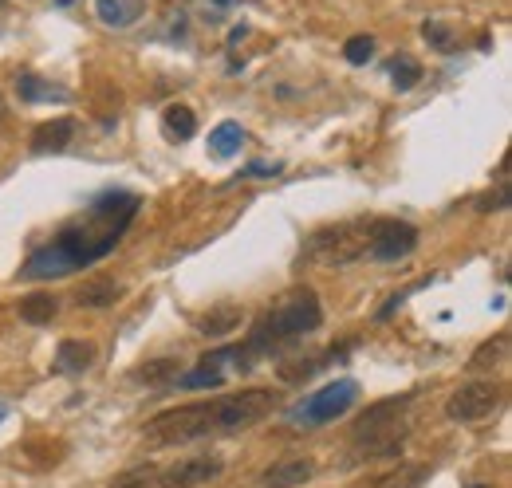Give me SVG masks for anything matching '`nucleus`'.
Here are the masks:
<instances>
[{"mask_svg":"<svg viewBox=\"0 0 512 488\" xmlns=\"http://www.w3.org/2000/svg\"><path fill=\"white\" fill-rule=\"evenodd\" d=\"M0 418H4V406H0Z\"/></svg>","mask_w":512,"mask_h":488,"instance_id":"30","label":"nucleus"},{"mask_svg":"<svg viewBox=\"0 0 512 488\" xmlns=\"http://www.w3.org/2000/svg\"><path fill=\"white\" fill-rule=\"evenodd\" d=\"M418 248V229L406 221H371V237H367V252L375 260H402Z\"/></svg>","mask_w":512,"mask_h":488,"instance_id":"7","label":"nucleus"},{"mask_svg":"<svg viewBox=\"0 0 512 488\" xmlns=\"http://www.w3.org/2000/svg\"><path fill=\"white\" fill-rule=\"evenodd\" d=\"M355 398H359V382L355 378L327 382L312 398H304V406L292 410V422H300V426H327V422L343 418L355 406Z\"/></svg>","mask_w":512,"mask_h":488,"instance_id":"4","label":"nucleus"},{"mask_svg":"<svg viewBox=\"0 0 512 488\" xmlns=\"http://www.w3.org/2000/svg\"><path fill=\"white\" fill-rule=\"evenodd\" d=\"M134 209H138V197H130V193H107L103 201H95L87 209V221L67 225L64 233L48 244L44 252H36L28 260V268H24V276L44 280V276H67L79 264H95L99 256H107L119 244L123 229L130 225V217H134Z\"/></svg>","mask_w":512,"mask_h":488,"instance_id":"1","label":"nucleus"},{"mask_svg":"<svg viewBox=\"0 0 512 488\" xmlns=\"http://www.w3.org/2000/svg\"><path fill=\"white\" fill-rule=\"evenodd\" d=\"M119 296H123V288L111 276H91L75 288V304L79 307H111Z\"/></svg>","mask_w":512,"mask_h":488,"instance_id":"12","label":"nucleus"},{"mask_svg":"<svg viewBox=\"0 0 512 488\" xmlns=\"http://www.w3.org/2000/svg\"><path fill=\"white\" fill-rule=\"evenodd\" d=\"M162 130L170 134V138H193L197 134V119H193L190 107H182V103H174V107H166L162 111Z\"/></svg>","mask_w":512,"mask_h":488,"instance_id":"17","label":"nucleus"},{"mask_svg":"<svg viewBox=\"0 0 512 488\" xmlns=\"http://www.w3.org/2000/svg\"><path fill=\"white\" fill-rule=\"evenodd\" d=\"M178 386H182V390H201V386H225V374H221V370H190V374H178Z\"/></svg>","mask_w":512,"mask_h":488,"instance_id":"24","label":"nucleus"},{"mask_svg":"<svg viewBox=\"0 0 512 488\" xmlns=\"http://www.w3.org/2000/svg\"><path fill=\"white\" fill-rule=\"evenodd\" d=\"M505 359H509V331H501L497 339L481 343V347L473 351V359H469V370H473V374H481V370H493V366H501Z\"/></svg>","mask_w":512,"mask_h":488,"instance_id":"16","label":"nucleus"},{"mask_svg":"<svg viewBox=\"0 0 512 488\" xmlns=\"http://www.w3.org/2000/svg\"><path fill=\"white\" fill-rule=\"evenodd\" d=\"M16 91H20V99H28V103H67V91H56V87H48L44 79H36V75H20V83H16Z\"/></svg>","mask_w":512,"mask_h":488,"instance_id":"21","label":"nucleus"},{"mask_svg":"<svg viewBox=\"0 0 512 488\" xmlns=\"http://www.w3.org/2000/svg\"><path fill=\"white\" fill-rule=\"evenodd\" d=\"M221 461L217 457H190V461H178L174 469H166L162 477H158V485L162 488H197V485H209V481H217L221 477Z\"/></svg>","mask_w":512,"mask_h":488,"instance_id":"8","label":"nucleus"},{"mask_svg":"<svg viewBox=\"0 0 512 488\" xmlns=\"http://www.w3.org/2000/svg\"><path fill=\"white\" fill-rule=\"evenodd\" d=\"M320 319H323L320 296H316L312 288H296V292H288L280 304L256 323L253 339H249L245 347L253 351V359H256V355H264V351H272V347H284V343H292V339L316 331Z\"/></svg>","mask_w":512,"mask_h":488,"instance_id":"3","label":"nucleus"},{"mask_svg":"<svg viewBox=\"0 0 512 488\" xmlns=\"http://www.w3.org/2000/svg\"><path fill=\"white\" fill-rule=\"evenodd\" d=\"M0 115H4V95H0Z\"/></svg>","mask_w":512,"mask_h":488,"instance_id":"29","label":"nucleus"},{"mask_svg":"<svg viewBox=\"0 0 512 488\" xmlns=\"http://www.w3.org/2000/svg\"><path fill=\"white\" fill-rule=\"evenodd\" d=\"M390 79H394L398 91H410L414 83H422V63L414 60V56H398V60L390 63Z\"/></svg>","mask_w":512,"mask_h":488,"instance_id":"22","label":"nucleus"},{"mask_svg":"<svg viewBox=\"0 0 512 488\" xmlns=\"http://www.w3.org/2000/svg\"><path fill=\"white\" fill-rule=\"evenodd\" d=\"M422 36H426L438 52H453V32H449L442 20H426V24H422Z\"/></svg>","mask_w":512,"mask_h":488,"instance_id":"25","label":"nucleus"},{"mask_svg":"<svg viewBox=\"0 0 512 488\" xmlns=\"http://www.w3.org/2000/svg\"><path fill=\"white\" fill-rule=\"evenodd\" d=\"M241 142H245V130H241L237 122H221V126L209 134V150H213L217 158H233V154L241 150Z\"/></svg>","mask_w":512,"mask_h":488,"instance_id":"18","label":"nucleus"},{"mask_svg":"<svg viewBox=\"0 0 512 488\" xmlns=\"http://www.w3.org/2000/svg\"><path fill=\"white\" fill-rule=\"evenodd\" d=\"M237 323H241V307H233V304L217 307V311H209V315L197 319V327H201L205 335H229Z\"/></svg>","mask_w":512,"mask_h":488,"instance_id":"19","label":"nucleus"},{"mask_svg":"<svg viewBox=\"0 0 512 488\" xmlns=\"http://www.w3.org/2000/svg\"><path fill=\"white\" fill-rule=\"evenodd\" d=\"M111 488H150V473H127V477H119Z\"/></svg>","mask_w":512,"mask_h":488,"instance_id":"28","label":"nucleus"},{"mask_svg":"<svg viewBox=\"0 0 512 488\" xmlns=\"http://www.w3.org/2000/svg\"><path fill=\"white\" fill-rule=\"evenodd\" d=\"M316 477V461L312 457H288V461H276L260 473V488H296L304 481Z\"/></svg>","mask_w":512,"mask_h":488,"instance_id":"9","label":"nucleus"},{"mask_svg":"<svg viewBox=\"0 0 512 488\" xmlns=\"http://www.w3.org/2000/svg\"><path fill=\"white\" fill-rule=\"evenodd\" d=\"M91 363H95V347L83 343V339H64L60 351H56V366H60L64 374H83Z\"/></svg>","mask_w":512,"mask_h":488,"instance_id":"14","label":"nucleus"},{"mask_svg":"<svg viewBox=\"0 0 512 488\" xmlns=\"http://www.w3.org/2000/svg\"><path fill=\"white\" fill-rule=\"evenodd\" d=\"M142 8H146V0H95L99 20L111 28H130L142 16Z\"/></svg>","mask_w":512,"mask_h":488,"instance_id":"13","label":"nucleus"},{"mask_svg":"<svg viewBox=\"0 0 512 488\" xmlns=\"http://www.w3.org/2000/svg\"><path fill=\"white\" fill-rule=\"evenodd\" d=\"M505 390L497 382H465L461 390H453V398L446 402V414L453 422H481L489 414H497Z\"/></svg>","mask_w":512,"mask_h":488,"instance_id":"6","label":"nucleus"},{"mask_svg":"<svg viewBox=\"0 0 512 488\" xmlns=\"http://www.w3.org/2000/svg\"><path fill=\"white\" fill-rule=\"evenodd\" d=\"M367 237H371V225L367 221H351V225H335V229H323L308 241V260H320V264H351L355 256L367 252Z\"/></svg>","mask_w":512,"mask_h":488,"instance_id":"5","label":"nucleus"},{"mask_svg":"<svg viewBox=\"0 0 512 488\" xmlns=\"http://www.w3.org/2000/svg\"><path fill=\"white\" fill-rule=\"evenodd\" d=\"M406 406H410V398H386V402H375L367 414H359V422H355V437H367V433H383V429L402 426Z\"/></svg>","mask_w":512,"mask_h":488,"instance_id":"10","label":"nucleus"},{"mask_svg":"<svg viewBox=\"0 0 512 488\" xmlns=\"http://www.w3.org/2000/svg\"><path fill=\"white\" fill-rule=\"evenodd\" d=\"M509 205V182H501L497 193H485L481 197V213H493V209H505Z\"/></svg>","mask_w":512,"mask_h":488,"instance_id":"27","label":"nucleus"},{"mask_svg":"<svg viewBox=\"0 0 512 488\" xmlns=\"http://www.w3.org/2000/svg\"><path fill=\"white\" fill-rule=\"evenodd\" d=\"M0 4H4V0H0Z\"/></svg>","mask_w":512,"mask_h":488,"instance_id":"31","label":"nucleus"},{"mask_svg":"<svg viewBox=\"0 0 512 488\" xmlns=\"http://www.w3.org/2000/svg\"><path fill=\"white\" fill-rule=\"evenodd\" d=\"M426 477H430L426 465H398V469H390L386 477H379L375 488H422Z\"/></svg>","mask_w":512,"mask_h":488,"instance_id":"20","label":"nucleus"},{"mask_svg":"<svg viewBox=\"0 0 512 488\" xmlns=\"http://www.w3.org/2000/svg\"><path fill=\"white\" fill-rule=\"evenodd\" d=\"M138 378H142V382H150V386H158V382H170V378H178V363H170V359H162V363H150L146 370H138Z\"/></svg>","mask_w":512,"mask_h":488,"instance_id":"26","label":"nucleus"},{"mask_svg":"<svg viewBox=\"0 0 512 488\" xmlns=\"http://www.w3.org/2000/svg\"><path fill=\"white\" fill-rule=\"evenodd\" d=\"M56 315H60V300H56V296H48V292H32V296H24V300H20V319H24V323H32V327L52 323Z\"/></svg>","mask_w":512,"mask_h":488,"instance_id":"15","label":"nucleus"},{"mask_svg":"<svg viewBox=\"0 0 512 488\" xmlns=\"http://www.w3.org/2000/svg\"><path fill=\"white\" fill-rule=\"evenodd\" d=\"M75 138V119H52V122H40L32 130V150L36 154H60L71 146Z\"/></svg>","mask_w":512,"mask_h":488,"instance_id":"11","label":"nucleus"},{"mask_svg":"<svg viewBox=\"0 0 512 488\" xmlns=\"http://www.w3.org/2000/svg\"><path fill=\"white\" fill-rule=\"evenodd\" d=\"M272 414V394L268 390H241L233 398H217V402H193L166 410L158 418L146 422V441L150 445H186L209 433H237L256 422H264Z\"/></svg>","mask_w":512,"mask_h":488,"instance_id":"2","label":"nucleus"},{"mask_svg":"<svg viewBox=\"0 0 512 488\" xmlns=\"http://www.w3.org/2000/svg\"><path fill=\"white\" fill-rule=\"evenodd\" d=\"M343 56H347V63L363 67V63H371V56H375V40H371V36H351V40L343 44Z\"/></svg>","mask_w":512,"mask_h":488,"instance_id":"23","label":"nucleus"}]
</instances>
